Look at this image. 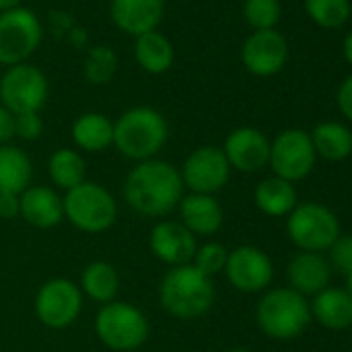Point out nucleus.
<instances>
[{"instance_id": "f257e3e1", "label": "nucleus", "mask_w": 352, "mask_h": 352, "mask_svg": "<svg viewBox=\"0 0 352 352\" xmlns=\"http://www.w3.org/2000/svg\"><path fill=\"white\" fill-rule=\"evenodd\" d=\"M181 170L164 160L139 162L124 181V201L141 216L160 218L170 214L183 199Z\"/></svg>"}, {"instance_id": "f03ea898", "label": "nucleus", "mask_w": 352, "mask_h": 352, "mask_svg": "<svg viewBox=\"0 0 352 352\" xmlns=\"http://www.w3.org/2000/svg\"><path fill=\"white\" fill-rule=\"evenodd\" d=\"M214 300L212 278L193 263L172 267L160 284V302L176 319H197L212 309Z\"/></svg>"}, {"instance_id": "7ed1b4c3", "label": "nucleus", "mask_w": 352, "mask_h": 352, "mask_svg": "<svg viewBox=\"0 0 352 352\" xmlns=\"http://www.w3.org/2000/svg\"><path fill=\"white\" fill-rule=\"evenodd\" d=\"M166 139H168L166 118L149 106L131 108L114 122L112 143L129 160H137V162L151 160L164 147Z\"/></svg>"}, {"instance_id": "20e7f679", "label": "nucleus", "mask_w": 352, "mask_h": 352, "mask_svg": "<svg viewBox=\"0 0 352 352\" xmlns=\"http://www.w3.org/2000/svg\"><path fill=\"white\" fill-rule=\"evenodd\" d=\"M311 309L302 294L292 288L270 290L257 305V323L270 338L290 340L305 331Z\"/></svg>"}, {"instance_id": "39448f33", "label": "nucleus", "mask_w": 352, "mask_h": 352, "mask_svg": "<svg viewBox=\"0 0 352 352\" xmlns=\"http://www.w3.org/2000/svg\"><path fill=\"white\" fill-rule=\"evenodd\" d=\"M65 218L69 222L89 234H98L108 230L118 216L116 199L108 189L98 183H81L75 189L67 191L65 199Z\"/></svg>"}, {"instance_id": "423d86ee", "label": "nucleus", "mask_w": 352, "mask_h": 352, "mask_svg": "<svg viewBox=\"0 0 352 352\" xmlns=\"http://www.w3.org/2000/svg\"><path fill=\"white\" fill-rule=\"evenodd\" d=\"M96 333L112 350L131 352L149 336V321L141 309L129 302H106L96 315Z\"/></svg>"}, {"instance_id": "0eeeda50", "label": "nucleus", "mask_w": 352, "mask_h": 352, "mask_svg": "<svg viewBox=\"0 0 352 352\" xmlns=\"http://www.w3.org/2000/svg\"><path fill=\"white\" fill-rule=\"evenodd\" d=\"M42 42V25L34 11L17 7L0 13V65L25 63Z\"/></svg>"}, {"instance_id": "6e6552de", "label": "nucleus", "mask_w": 352, "mask_h": 352, "mask_svg": "<svg viewBox=\"0 0 352 352\" xmlns=\"http://www.w3.org/2000/svg\"><path fill=\"white\" fill-rule=\"evenodd\" d=\"M0 100L15 116L40 112L48 100V79L38 67L30 63L9 67L0 79Z\"/></svg>"}, {"instance_id": "1a4fd4ad", "label": "nucleus", "mask_w": 352, "mask_h": 352, "mask_svg": "<svg viewBox=\"0 0 352 352\" xmlns=\"http://www.w3.org/2000/svg\"><path fill=\"white\" fill-rule=\"evenodd\" d=\"M288 236L296 247L307 253H317L329 249L340 236V224L333 212L319 204H305L290 212Z\"/></svg>"}, {"instance_id": "9d476101", "label": "nucleus", "mask_w": 352, "mask_h": 352, "mask_svg": "<svg viewBox=\"0 0 352 352\" xmlns=\"http://www.w3.org/2000/svg\"><path fill=\"white\" fill-rule=\"evenodd\" d=\"M315 149L311 135L300 129H288L276 137L270 147V166L282 181H300L313 170Z\"/></svg>"}, {"instance_id": "9b49d317", "label": "nucleus", "mask_w": 352, "mask_h": 352, "mask_svg": "<svg viewBox=\"0 0 352 352\" xmlns=\"http://www.w3.org/2000/svg\"><path fill=\"white\" fill-rule=\"evenodd\" d=\"M81 290L75 282L67 278H52L38 290L36 315L44 325L52 329H63L75 323L81 313Z\"/></svg>"}, {"instance_id": "f8f14e48", "label": "nucleus", "mask_w": 352, "mask_h": 352, "mask_svg": "<svg viewBox=\"0 0 352 352\" xmlns=\"http://www.w3.org/2000/svg\"><path fill=\"white\" fill-rule=\"evenodd\" d=\"M183 185L191 189V193L214 195L224 189L230 179V164L220 147L204 145L189 153L185 166L181 170Z\"/></svg>"}, {"instance_id": "ddd939ff", "label": "nucleus", "mask_w": 352, "mask_h": 352, "mask_svg": "<svg viewBox=\"0 0 352 352\" xmlns=\"http://www.w3.org/2000/svg\"><path fill=\"white\" fill-rule=\"evenodd\" d=\"M241 58L245 69L257 77H272L280 73L288 58L286 38L276 30L253 32L241 50Z\"/></svg>"}, {"instance_id": "4468645a", "label": "nucleus", "mask_w": 352, "mask_h": 352, "mask_svg": "<svg viewBox=\"0 0 352 352\" xmlns=\"http://www.w3.org/2000/svg\"><path fill=\"white\" fill-rule=\"evenodd\" d=\"M224 272L228 276V282L243 292H259L267 288L274 276L270 257L257 247H249V245L228 251Z\"/></svg>"}, {"instance_id": "2eb2a0df", "label": "nucleus", "mask_w": 352, "mask_h": 352, "mask_svg": "<svg viewBox=\"0 0 352 352\" xmlns=\"http://www.w3.org/2000/svg\"><path fill=\"white\" fill-rule=\"evenodd\" d=\"M149 247L160 261L172 267H179V265H187L195 257L197 241L195 234L187 230L181 222L164 220L153 226L149 234Z\"/></svg>"}, {"instance_id": "dca6fc26", "label": "nucleus", "mask_w": 352, "mask_h": 352, "mask_svg": "<svg viewBox=\"0 0 352 352\" xmlns=\"http://www.w3.org/2000/svg\"><path fill=\"white\" fill-rule=\"evenodd\" d=\"M270 147L272 143L261 131L253 126H241L226 137L222 151L230 168L239 172H257L270 164Z\"/></svg>"}, {"instance_id": "f3484780", "label": "nucleus", "mask_w": 352, "mask_h": 352, "mask_svg": "<svg viewBox=\"0 0 352 352\" xmlns=\"http://www.w3.org/2000/svg\"><path fill=\"white\" fill-rule=\"evenodd\" d=\"M110 17L120 32L139 38L155 32L160 25L164 17V0H112Z\"/></svg>"}, {"instance_id": "a211bd4d", "label": "nucleus", "mask_w": 352, "mask_h": 352, "mask_svg": "<svg viewBox=\"0 0 352 352\" xmlns=\"http://www.w3.org/2000/svg\"><path fill=\"white\" fill-rule=\"evenodd\" d=\"M19 206H21L19 216L36 228H52L60 224L65 218L63 199L50 187H42V185L28 187L19 195Z\"/></svg>"}, {"instance_id": "6ab92c4d", "label": "nucleus", "mask_w": 352, "mask_h": 352, "mask_svg": "<svg viewBox=\"0 0 352 352\" xmlns=\"http://www.w3.org/2000/svg\"><path fill=\"white\" fill-rule=\"evenodd\" d=\"M181 224L193 234H214L220 230L224 222L222 206L214 199V195L191 193L181 199Z\"/></svg>"}, {"instance_id": "aec40b11", "label": "nucleus", "mask_w": 352, "mask_h": 352, "mask_svg": "<svg viewBox=\"0 0 352 352\" xmlns=\"http://www.w3.org/2000/svg\"><path fill=\"white\" fill-rule=\"evenodd\" d=\"M331 276L329 263L319 253H300L288 263V282L298 294H317L327 288Z\"/></svg>"}, {"instance_id": "412c9836", "label": "nucleus", "mask_w": 352, "mask_h": 352, "mask_svg": "<svg viewBox=\"0 0 352 352\" xmlns=\"http://www.w3.org/2000/svg\"><path fill=\"white\" fill-rule=\"evenodd\" d=\"M32 160L13 145H0V195H21L32 185Z\"/></svg>"}, {"instance_id": "4be33fe9", "label": "nucleus", "mask_w": 352, "mask_h": 352, "mask_svg": "<svg viewBox=\"0 0 352 352\" xmlns=\"http://www.w3.org/2000/svg\"><path fill=\"white\" fill-rule=\"evenodd\" d=\"M311 313L321 325L344 329L352 325V298L342 288H323L315 294Z\"/></svg>"}, {"instance_id": "5701e85b", "label": "nucleus", "mask_w": 352, "mask_h": 352, "mask_svg": "<svg viewBox=\"0 0 352 352\" xmlns=\"http://www.w3.org/2000/svg\"><path fill=\"white\" fill-rule=\"evenodd\" d=\"M135 60L143 71L151 75H162L174 63V48L164 34L149 32L135 40Z\"/></svg>"}, {"instance_id": "b1692460", "label": "nucleus", "mask_w": 352, "mask_h": 352, "mask_svg": "<svg viewBox=\"0 0 352 352\" xmlns=\"http://www.w3.org/2000/svg\"><path fill=\"white\" fill-rule=\"evenodd\" d=\"M73 141L85 151H102L114 141V122L98 112L81 114L73 124Z\"/></svg>"}, {"instance_id": "393cba45", "label": "nucleus", "mask_w": 352, "mask_h": 352, "mask_svg": "<svg viewBox=\"0 0 352 352\" xmlns=\"http://www.w3.org/2000/svg\"><path fill=\"white\" fill-rule=\"evenodd\" d=\"M255 204L267 216H286L296 208V191L292 183L272 176L257 185Z\"/></svg>"}, {"instance_id": "a878e982", "label": "nucleus", "mask_w": 352, "mask_h": 352, "mask_svg": "<svg viewBox=\"0 0 352 352\" xmlns=\"http://www.w3.org/2000/svg\"><path fill=\"white\" fill-rule=\"evenodd\" d=\"M81 288L96 302H112L120 288L118 272L108 261H91L81 274Z\"/></svg>"}, {"instance_id": "bb28decb", "label": "nucleus", "mask_w": 352, "mask_h": 352, "mask_svg": "<svg viewBox=\"0 0 352 352\" xmlns=\"http://www.w3.org/2000/svg\"><path fill=\"white\" fill-rule=\"evenodd\" d=\"M315 153L325 160L338 162L352 153V133L340 122H321L311 133Z\"/></svg>"}, {"instance_id": "cd10ccee", "label": "nucleus", "mask_w": 352, "mask_h": 352, "mask_svg": "<svg viewBox=\"0 0 352 352\" xmlns=\"http://www.w3.org/2000/svg\"><path fill=\"white\" fill-rule=\"evenodd\" d=\"M48 172H50V179L56 187L60 189H75L77 185L85 183V160L81 157L79 151L75 149H56L48 162Z\"/></svg>"}, {"instance_id": "c85d7f7f", "label": "nucleus", "mask_w": 352, "mask_h": 352, "mask_svg": "<svg viewBox=\"0 0 352 352\" xmlns=\"http://www.w3.org/2000/svg\"><path fill=\"white\" fill-rule=\"evenodd\" d=\"M305 11L319 28L336 30L350 17V0H305Z\"/></svg>"}, {"instance_id": "c756f323", "label": "nucleus", "mask_w": 352, "mask_h": 352, "mask_svg": "<svg viewBox=\"0 0 352 352\" xmlns=\"http://www.w3.org/2000/svg\"><path fill=\"white\" fill-rule=\"evenodd\" d=\"M83 71H85L87 81H91L96 85L108 83L116 75V71H118V58H116L112 48L96 46V48H91L87 52Z\"/></svg>"}, {"instance_id": "7c9ffc66", "label": "nucleus", "mask_w": 352, "mask_h": 352, "mask_svg": "<svg viewBox=\"0 0 352 352\" xmlns=\"http://www.w3.org/2000/svg\"><path fill=\"white\" fill-rule=\"evenodd\" d=\"M243 15L255 32L274 30L282 17L280 0H245Z\"/></svg>"}, {"instance_id": "2f4dec72", "label": "nucleus", "mask_w": 352, "mask_h": 352, "mask_svg": "<svg viewBox=\"0 0 352 352\" xmlns=\"http://www.w3.org/2000/svg\"><path fill=\"white\" fill-rule=\"evenodd\" d=\"M226 259H228V251H226L224 245H220V243H208L204 247H197L195 257H193V261H195L193 265L201 274H206V276L212 278L214 274H218V272H222L226 267Z\"/></svg>"}, {"instance_id": "473e14b6", "label": "nucleus", "mask_w": 352, "mask_h": 352, "mask_svg": "<svg viewBox=\"0 0 352 352\" xmlns=\"http://www.w3.org/2000/svg\"><path fill=\"white\" fill-rule=\"evenodd\" d=\"M329 255L331 265L340 274H352V236H338V241L329 247Z\"/></svg>"}, {"instance_id": "72a5a7b5", "label": "nucleus", "mask_w": 352, "mask_h": 352, "mask_svg": "<svg viewBox=\"0 0 352 352\" xmlns=\"http://www.w3.org/2000/svg\"><path fill=\"white\" fill-rule=\"evenodd\" d=\"M42 131H44V122L38 112H28V114L15 116V137L34 141V139L42 137Z\"/></svg>"}, {"instance_id": "f704fd0d", "label": "nucleus", "mask_w": 352, "mask_h": 352, "mask_svg": "<svg viewBox=\"0 0 352 352\" xmlns=\"http://www.w3.org/2000/svg\"><path fill=\"white\" fill-rule=\"evenodd\" d=\"M338 106H340L342 114L348 120H352V75H348L338 89Z\"/></svg>"}, {"instance_id": "c9c22d12", "label": "nucleus", "mask_w": 352, "mask_h": 352, "mask_svg": "<svg viewBox=\"0 0 352 352\" xmlns=\"http://www.w3.org/2000/svg\"><path fill=\"white\" fill-rule=\"evenodd\" d=\"M15 137V114L0 106V145H7Z\"/></svg>"}, {"instance_id": "e433bc0d", "label": "nucleus", "mask_w": 352, "mask_h": 352, "mask_svg": "<svg viewBox=\"0 0 352 352\" xmlns=\"http://www.w3.org/2000/svg\"><path fill=\"white\" fill-rule=\"evenodd\" d=\"M21 212L19 206V195H0V218L13 220Z\"/></svg>"}, {"instance_id": "4c0bfd02", "label": "nucleus", "mask_w": 352, "mask_h": 352, "mask_svg": "<svg viewBox=\"0 0 352 352\" xmlns=\"http://www.w3.org/2000/svg\"><path fill=\"white\" fill-rule=\"evenodd\" d=\"M342 52H344V58L348 60V65L352 67V32L344 38V44H342Z\"/></svg>"}, {"instance_id": "58836bf2", "label": "nucleus", "mask_w": 352, "mask_h": 352, "mask_svg": "<svg viewBox=\"0 0 352 352\" xmlns=\"http://www.w3.org/2000/svg\"><path fill=\"white\" fill-rule=\"evenodd\" d=\"M17 7H21V0H0V13L17 9Z\"/></svg>"}, {"instance_id": "ea45409f", "label": "nucleus", "mask_w": 352, "mask_h": 352, "mask_svg": "<svg viewBox=\"0 0 352 352\" xmlns=\"http://www.w3.org/2000/svg\"><path fill=\"white\" fill-rule=\"evenodd\" d=\"M344 290H346V294L352 298V274L346 276V288H344Z\"/></svg>"}, {"instance_id": "a19ab883", "label": "nucleus", "mask_w": 352, "mask_h": 352, "mask_svg": "<svg viewBox=\"0 0 352 352\" xmlns=\"http://www.w3.org/2000/svg\"><path fill=\"white\" fill-rule=\"evenodd\" d=\"M228 352H249V350H245V348H232V350H228Z\"/></svg>"}]
</instances>
